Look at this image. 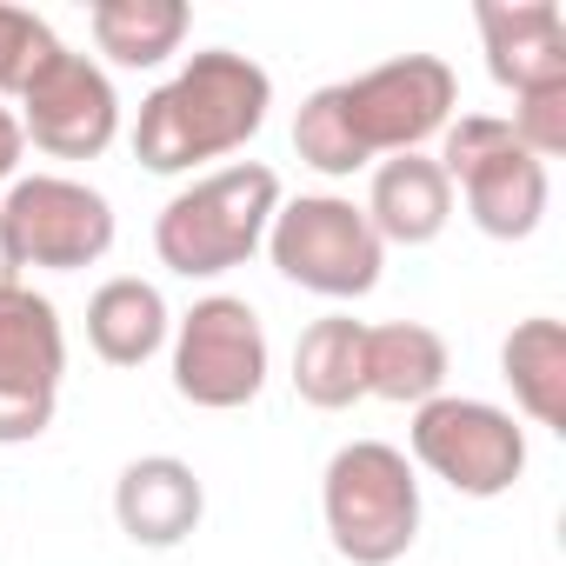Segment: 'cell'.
Returning <instances> with one entry per match:
<instances>
[{"label":"cell","mask_w":566,"mask_h":566,"mask_svg":"<svg viewBox=\"0 0 566 566\" xmlns=\"http://www.w3.org/2000/svg\"><path fill=\"white\" fill-rule=\"evenodd\" d=\"M167 334H174V314H167L154 280L120 273V280H107V287H94V301H87V347L107 367H147L167 347Z\"/></svg>","instance_id":"9a60e30c"},{"label":"cell","mask_w":566,"mask_h":566,"mask_svg":"<svg viewBox=\"0 0 566 566\" xmlns=\"http://www.w3.org/2000/svg\"><path fill=\"white\" fill-rule=\"evenodd\" d=\"M294 394L321 413L367 400V321L327 314L294 340Z\"/></svg>","instance_id":"2e32d148"},{"label":"cell","mask_w":566,"mask_h":566,"mask_svg":"<svg viewBox=\"0 0 566 566\" xmlns=\"http://www.w3.org/2000/svg\"><path fill=\"white\" fill-rule=\"evenodd\" d=\"M266 327L240 294H207L174 327V394L207 413H233L266 387Z\"/></svg>","instance_id":"52a82bcc"},{"label":"cell","mask_w":566,"mask_h":566,"mask_svg":"<svg viewBox=\"0 0 566 566\" xmlns=\"http://www.w3.org/2000/svg\"><path fill=\"white\" fill-rule=\"evenodd\" d=\"M266 253L280 266V280L321 294V301H360L380 287L387 247L367 227V213L340 193H301L280 200L273 227H266Z\"/></svg>","instance_id":"277c9868"},{"label":"cell","mask_w":566,"mask_h":566,"mask_svg":"<svg viewBox=\"0 0 566 566\" xmlns=\"http://www.w3.org/2000/svg\"><path fill=\"white\" fill-rule=\"evenodd\" d=\"M360 213L380 233V247H427L453 220V180L440 174L433 154H394V160L374 167V187H367Z\"/></svg>","instance_id":"5bb4252c"},{"label":"cell","mask_w":566,"mask_h":566,"mask_svg":"<svg viewBox=\"0 0 566 566\" xmlns=\"http://www.w3.org/2000/svg\"><path fill=\"white\" fill-rule=\"evenodd\" d=\"M0 227L21 266H48V273H81L94 260H107L114 247V200L87 180L67 174H34L14 180L0 200Z\"/></svg>","instance_id":"9c48e42d"},{"label":"cell","mask_w":566,"mask_h":566,"mask_svg":"<svg viewBox=\"0 0 566 566\" xmlns=\"http://www.w3.org/2000/svg\"><path fill=\"white\" fill-rule=\"evenodd\" d=\"M87 34L114 67H160L187 41V8L180 0H101L87 14Z\"/></svg>","instance_id":"d6986e66"},{"label":"cell","mask_w":566,"mask_h":566,"mask_svg":"<svg viewBox=\"0 0 566 566\" xmlns=\"http://www.w3.org/2000/svg\"><path fill=\"white\" fill-rule=\"evenodd\" d=\"M280 213V174L266 160H233L193 187H180L154 220V253L180 280H220L266 247Z\"/></svg>","instance_id":"7a4b0ae2"},{"label":"cell","mask_w":566,"mask_h":566,"mask_svg":"<svg viewBox=\"0 0 566 566\" xmlns=\"http://www.w3.org/2000/svg\"><path fill=\"white\" fill-rule=\"evenodd\" d=\"M266 107H273V81L260 61H247L233 48L187 54V67L140 101L134 160L147 174H193L207 160L240 154L266 127Z\"/></svg>","instance_id":"6da1fadb"},{"label":"cell","mask_w":566,"mask_h":566,"mask_svg":"<svg viewBox=\"0 0 566 566\" xmlns=\"http://www.w3.org/2000/svg\"><path fill=\"white\" fill-rule=\"evenodd\" d=\"M447 340L420 321H387L367 327V394L394 407H427L447 387Z\"/></svg>","instance_id":"e0dca14e"},{"label":"cell","mask_w":566,"mask_h":566,"mask_svg":"<svg viewBox=\"0 0 566 566\" xmlns=\"http://www.w3.org/2000/svg\"><path fill=\"white\" fill-rule=\"evenodd\" d=\"M54 28L28 8H0V94H21L34 81V67L54 54Z\"/></svg>","instance_id":"44dd1931"},{"label":"cell","mask_w":566,"mask_h":566,"mask_svg":"<svg viewBox=\"0 0 566 566\" xmlns=\"http://www.w3.org/2000/svg\"><path fill=\"white\" fill-rule=\"evenodd\" d=\"M14 287H21V260L8 247V227H0V294H14Z\"/></svg>","instance_id":"cb8c5ba5"},{"label":"cell","mask_w":566,"mask_h":566,"mask_svg":"<svg viewBox=\"0 0 566 566\" xmlns=\"http://www.w3.org/2000/svg\"><path fill=\"white\" fill-rule=\"evenodd\" d=\"M67 374L61 307L34 287L0 294V447H28L54 427Z\"/></svg>","instance_id":"30bf717a"},{"label":"cell","mask_w":566,"mask_h":566,"mask_svg":"<svg viewBox=\"0 0 566 566\" xmlns=\"http://www.w3.org/2000/svg\"><path fill=\"white\" fill-rule=\"evenodd\" d=\"M407 447L433 480L467 500H500L526 473V433L513 427V413L467 394H433L427 407H413Z\"/></svg>","instance_id":"8992f818"},{"label":"cell","mask_w":566,"mask_h":566,"mask_svg":"<svg viewBox=\"0 0 566 566\" xmlns=\"http://www.w3.org/2000/svg\"><path fill=\"white\" fill-rule=\"evenodd\" d=\"M200 513H207V486H200V473H193L187 460H174V453H140V460H127L120 480H114V520H120V533H127L134 546L167 553V546H180V539L200 526Z\"/></svg>","instance_id":"4fadbf2b"},{"label":"cell","mask_w":566,"mask_h":566,"mask_svg":"<svg viewBox=\"0 0 566 566\" xmlns=\"http://www.w3.org/2000/svg\"><path fill=\"white\" fill-rule=\"evenodd\" d=\"M334 94H340V114L367 160L420 154L433 134H447V120L460 107V81L440 54H400L387 67H367L360 81H340Z\"/></svg>","instance_id":"ba28073f"},{"label":"cell","mask_w":566,"mask_h":566,"mask_svg":"<svg viewBox=\"0 0 566 566\" xmlns=\"http://www.w3.org/2000/svg\"><path fill=\"white\" fill-rule=\"evenodd\" d=\"M440 174L460 187L486 240H526L546 220V160H533L500 114H453L440 140Z\"/></svg>","instance_id":"5b68a950"},{"label":"cell","mask_w":566,"mask_h":566,"mask_svg":"<svg viewBox=\"0 0 566 566\" xmlns=\"http://www.w3.org/2000/svg\"><path fill=\"white\" fill-rule=\"evenodd\" d=\"M480 21V41H486V74L520 101V94H539V87H566V21L553 0H486L473 8Z\"/></svg>","instance_id":"7c38bea8"},{"label":"cell","mask_w":566,"mask_h":566,"mask_svg":"<svg viewBox=\"0 0 566 566\" xmlns=\"http://www.w3.org/2000/svg\"><path fill=\"white\" fill-rule=\"evenodd\" d=\"M21 134L54 160H101L120 134V94L101 61L54 48L21 87Z\"/></svg>","instance_id":"8fae6325"},{"label":"cell","mask_w":566,"mask_h":566,"mask_svg":"<svg viewBox=\"0 0 566 566\" xmlns=\"http://www.w3.org/2000/svg\"><path fill=\"white\" fill-rule=\"evenodd\" d=\"M321 513L347 566H394L420 539L413 460L387 440H347L321 473Z\"/></svg>","instance_id":"3957f363"},{"label":"cell","mask_w":566,"mask_h":566,"mask_svg":"<svg viewBox=\"0 0 566 566\" xmlns=\"http://www.w3.org/2000/svg\"><path fill=\"white\" fill-rule=\"evenodd\" d=\"M21 154H28V134H21V114L0 107V187L21 174Z\"/></svg>","instance_id":"603a6c76"},{"label":"cell","mask_w":566,"mask_h":566,"mask_svg":"<svg viewBox=\"0 0 566 566\" xmlns=\"http://www.w3.org/2000/svg\"><path fill=\"white\" fill-rule=\"evenodd\" d=\"M294 154H301L314 174H327V180H347V174L367 167V154H360V140H354V127H347L334 87H321V94L301 101V114H294Z\"/></svg>","instance_id":"ffe728a7"},{"label":"cell","mask_w":566,"mask_h":566,"mask_svg":"<svg viewBox=\"0 0 566 566\" xmlns=\"http://www.w3.org/2000/svg\"><path fill=\"white\" fill-rule=\"evenodd\" d=\"M500 380L513 387V400L533 427L566 433V327L559 321H546V314L520 321L500 347Z\"/></svg>","instance_id":"ac0fdd59"},{"label":"cell","mask_w":566,"mask_h":566,"mask_svg":"<svg viewBox=\"0 0 566 566\" xmlns=\"http://www.w3.org/2000/svg\"><path fill=\"white\" fill-rule=\"evenodd\" d=\"M513 140L533 154V160H553L566 154V87H539V94H520L513 107Z\"/></svg>","instance_id":"7402d4cb"}]
</instances>
